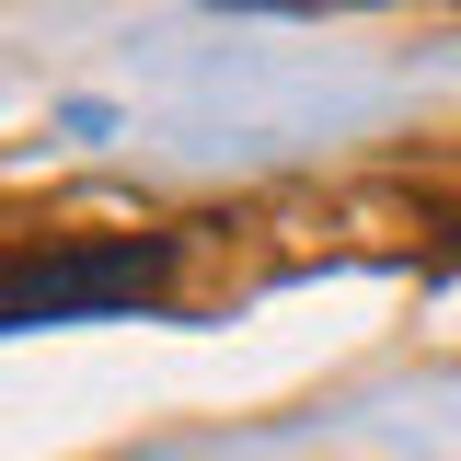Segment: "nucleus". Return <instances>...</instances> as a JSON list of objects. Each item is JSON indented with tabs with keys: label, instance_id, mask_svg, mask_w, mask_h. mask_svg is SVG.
Segmentation results:
<instances>
[{
	"label": "nucleus",
	"instance_id": "f03ea898",
	"mask_svg": "<svg viewBox=\"0 0 461 461\" xmlns=\"http://www.w3.org/2000/svg\"><path fill=\"white\" fill-rule=\"evenodd\" d=\"M346 12H381V0H346Z\"/></svg>",
	"mask_w": 461,
	"mask_h": 461
},
{
	"label": "nucleus",
	"instance_id": "f257e3e1",
	"mask_svg": "<svg viewBox=\"0 0 461 461\" xmlns=\"http://www.w3.org/2000/svg\"><path fill=\"white\" fill-rule=\"evenodd\" d=\"M173 266V242H81L47 266H12V323H58V312H93V300H150Z\"/></svg>",
	"mask_w": 461,
	"mask_h": 461
}]
</instances>
